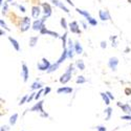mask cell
Wrapping results in <instances>:
<instances>
[{
	"mask_svg": "<svg viewBox=\"0 0 131 131\" xmlns=\"http://www.w3.org/2000/svg\"><path fill=\"white\" fill-rule=\"evenodd\" d=\"M21 25H22L23 27H22V30H26L28 27H29V19L26 17V18H24L22 21H21Z\"/></svg>",
	"mask_w": 131,
	"mask_h": 131,
	"instance_id": "obj_1",
	"label": "cell"
},
{
	"mask_svg": "<svg viewBox=\"0 0 131 131\" xmlns=\"http://www.w3.org/2000/svg\"><path fill=\"white\" fill-rule=\"evenodd\" d=\"M31 14H32V17H34V18H37L40 15V8L38 6H34V7H32Z\"/></svg>",
	"mask_w": 131,
	"mask_h": 131,
	"instance_id": "obj_5",
	"label": "cell"
},
{
	"mask_svg": "<svg viewBox=\"0 0 131 131\" xmlns=\"http://www.w3.org/2000/svg\"><path fill=\"white\" fill-rule=\"evenodd\" d=\"M69 77H70V70H68L66 73L64 74V75H62V78H61V82H62V83H66V82L69 80Z\"/></svg>",
	"mask_w": 131,
	"mask_h": 131,
	"instance_id": "obj_4",
	"label": "cell"
},
{
	"mask_svg": "<svg viewBox=\"0 0 131 131\" xmlns=\"http://www.w3.org/2000/svg\"><path fill=\"white\" fill-rule=\"evenodd\" d=\"M41 87V84L40 83H35V84H32V86H31V89H36V88H40Z\"/></svg>",
	"mask_w": 131,
	"mask_h": 131,
	"instance_id": "obj_12",
	"label": "cell"
},
{
	"mask_svg": "<svg viewBox=\"0 0 131 131\" xmlns=\"http://www.w3.org/2000/svg\"><path fill=\"white\" fill-rule=\"evenodd\" d=\"M37 39H38V38H31V43H30V45H31V46H34V45H35V41H36Z\"/></svg>",
	"mask_w": 131,
	"mask_h": 131,
	"instance_id": "obj_14",
	"label": "cell"
},
{
	"mask_svg": "<svg viewBox=\"0 0 131 131\" xmlns=\"http://www.w3.org/2000/svg\"><path fill=\"white\" fill-rule=\"evenodd\" d=\"M38 67L40 70H45L49 67V63L45 59H43V64H38Z\"/></svg>",
	"mask_w": 131,
	"mask_h": 131,
	"instance_id": "obj_2",
	"label": "cell"
},
{
	"mask_svg": "<svg viewBox=\"0 0 131 131\" xmlns=\"http://www.w3.org/2000/svg\"><path fill=\"white\" fill-rule=\"evenodd\" d=\"M97 130L99 131H106L105 128H103V127H97Z\"/></svg>",
	"mask_w": 131,
	"mask_h": 131,
	"instance_id": "obj_17",
	"label": "cell"
},
{
	"mask_svg": "<svg viewBox=\"0 0 131 131\" xmlns=\"http://www.w3.org/2000/svg\"><path fill=\"white\" fill-rule=\"evenodd\" d=\"M50 91V88H47V89H45V94L47 93V92H49Z\"/></svg>",
	"mask_w": 131,
	"mask_h": 131,
	"instance_id": "obj_19",
	"label": "cell"
},
{
	"mask_svg": "<svg viewBox=\"0 0 131 131\" xmlns=\"http://www.w3.org/2000/svg\"><path fill=\"white\" fill-rule=\"evenodd\" d=\"M71 88H60L58 90V92H64V93H68V92H71Z\"/></svg>",
	"mask_w": 131,
	"mask_h": 131,
	"instance_id": "obj_10",
	"label": "cell"
},
{
	"mask_svg": "<svg viewBox=\"0 0 131 131\" xmlns=\"http://www.w3.org/2000/svg\"><path fill=\"white\" fill-rule=\"evenodd\" d=\"M61 23H62V25H64V28H66V22H65V19L61 20Z\"/></svg>",
	"mask_w": 131,
	"mask_h": 131,
	"instance_id": "obj_15",
	"label": "cell"
},
{
	"mask_svg": "<svg viewBox=\"0 0 131 131\" xmlns=\"http://www.w3.org/2000/svg\"><path fill=\"white\" fill-rule=\"evenodd\" d=\"M75 47H77V52H78V53H81V52H82V47L79 45V43H77Z\"/></svg>",
	"mask_w": 131,
	"mask_h": 131,
	"instance_id": "obj_13",
	"label": "cell"
},
{
	"mask_svg": "<svg viewBox=\"0 0 131 131\" xmlns=\"http://www.w3.org/2000/svg\"><path fill=\"white\" fill-rule=\"evenodd\" d=\"M78 66H79V67L81 66V68H82V69L84 68V65H83V63H82V62H80V61L78 62Z\"/></svg>",
	"mask_w": 131,
	"mask_h": 131,
	"instance_id": "obj_16",
	"label": "cell"
},
{
	"mask_svg": "<svg viewBox=\"0 0 131 131\" xmlns=\"http://www.w3.org/2000/svg\"><path fill=\"white\" fill-rule=\"evenodd\" d=\"M43 21H44V20H42V21L37 20V21H35L34 25H32V27H34V29L38 30V29H40V28H43Z\"/></svg>",
	"mask_w": 131,
	"mask_h": 131,
	"instance_id": "obj_3",
	"label": "cell"
},
{
	"mask_svg": "<svg viewBox=\"0 0 131 131\" xmlns=\"http://www.w3.org/2000/svg\"><path fill=\"white\" fill-rule=\"evenodd\" d=\"M70 26H72V27H70L71 31H73V32H80V30H79V29H77V27H78L77 22H72V23L70 24Z\"/></svg>",
	"mask_w": 131,
	"mask_h": 131,
	"instance_id": "obj_6",
	"label": "cell"
},
{
	"mask_svg": "<svg viewBox=\"0 0 131 131\" xmlns=\"http://www.w3.org/2000/svg\"><path fill=\"white\" fill-rule=\"evenodd\" d=\"M17 116H18V114L16 113V114H14V116H12V117H10V124H15L16 123V118H17Z\"/></svg>",
	"mask_w": 131,
	"mask_h": 131,
	"instance_id": "obj_11",
	"label": "cell"
},
{
	"mask_svg": "<svg viewBox=\"0 0 131 131\" xmlns=\"http://www.w3.org/2000/svg\"><path fill=\"white\" fill-rule=\"evenodd\" d=\"M9 41L13 43V45L15 46V48L17 49V50H19V45H18V43H17V41L15 40V39H13L12 37H9Z\"/></svg>",
	"mask_w": 131,
	"mask_h": 131,
	"instance_id": "obj_7",
	"label": "cell"
},
{
	"mask_svg": "<svg viewBox=\"0 0 131 131\" xmlns=\"http://www.w3.org/2000/svg\"><path fill=\"white\" fill-rule=\"evenodd\" d=\"M23 77H24V81H26L27 80V68L25 64H23Z\"/></svg>",
	"mask_w": 131,
	"mask_h": 131,
	"instance_id": "obj_9",
	"label": "cell"
},
{
	"mask_svg": "<svg viewBox=\"0 0 131 131\" xmlns=\"http://www.w3.org/2000/svg\"><path fill=\"white\" fill-rule=\"evenodd\" d=\"M100 16H101L102 20H107L106 18H109V15H108V13L106 12V13L104 14V12H103V10H101V12H100Z\"/></svg>",
	"mask_w": 131,
	"mask_h": 131,
	"instance_id": "obj_8",
	"label": "cell"
},
{
	"mask_svg": "<svg viewBox=\"0 0 131 131\" xmlns=\"http://www.w3.org/2000/svg\"><path fill=\"white\" fill-rule=\"evenodd\" d=\"M25 100H26V96H24V97H23V99H22V100H21V102H20V104H23V102H24Z\"/></svg>",
	"mask_w": 131,
	"mask_h": 131,
	"instance_id": "obj_18",
	"label": "cell"
}]
</instances>
